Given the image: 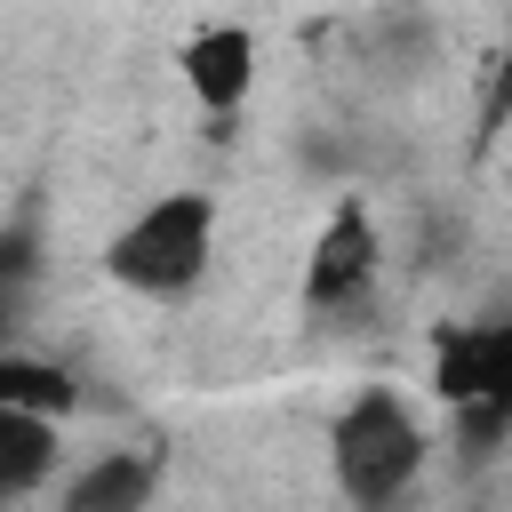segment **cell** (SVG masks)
Here are the masks:
<instances>
[{
  "label": "cell",
  "mask_w": 512,
  "mask_h": 512,
  "mask_svg": "<svg viewBox=\"0 0 512 512\" xmlns=\"http://www.w3.org/2000/svg\"><path fill=\"white\" fill-rule=\"evenodd\" d=\"M56 464V416L0 400V496H32Z\"/></svg>",
  "instance_id": "obj_6"
},
{
  "label": "cell",
  "mask_w": 512,
  "mask_h": 512,
  "mask_svg": "<svg viewBox=\"0 0 512 512\" xmlns=\"http://www.w3.org/2000/svg\"><path fill=\"white\" fill-rule=\"evenodd\" d=\"M152 496V456H104L64 488V512H144Z\"/></svg>",
  "instance_id": "obj_7"
},
{
  "label": "cell",
  "mask_w": 512,
  "mask_h": 512,
  "mask_svg": "<svg viewBox=\"0 0 512 512\" xmlns=\"http://www.w3.org/2000/svg\"><path fill=\"white\" fill-rule=\"evenodd\" d=\"M432 384L464 408L472 432H512V320L496 328H456L432 360Z\"/></svg>",
  "instance_id": "obj_3"
},
{
  "label": "cell",
  "mask_w": 512,
  "mask_h": 512,
  "mask_svg": "<svg viewBox=\"0 0 512 512\" xmlns=\"http://www.w3.org/2000/svg\"><path fill=\"white\" fill-rule=\"evenodd\" d=\"M368 280H376V232H368V216L344 200V208L320 224V240H312L304 288H312V304H352Z\"/></svg>",
  "instance_id": "obj_4"
},
{
  "label": "cell",
  "mask_w": 512,
  "mask_h": 512,
  "mask_svg": "<svg viewBox=\"0 0 512 512\" xmlns=\"http://www.w3.org/2000/svg\"><path fill=\"white\" fill-rule=\"evenodd\" d=\"M504 112H512V64H496V80H488V104H480V144L504 128Z\"/></svg>",
  "instance_id": "obj_9"
},
{
  "label": "cell",
  "mask_w": 512,
  "mask_h": 512,
  "mask_svg": "<svg viewBox=\"0 0 512 512\" xmlns=\"http://www.w3.org/2000/svg\"><path fill=\"white\" fill-rule=\"evenodd\" d=\"M184 80H192V96H200L208 112H232V104L256 88V40H248L240 24L192 32V48H184Z\"/></svg>",
  "instance_id": "obj_5"
},
{
  "label": "cell",
  "mask_w": 512,
  "mask_h": 512,
  "mask_svg": "<svg viewBox=\"0 0 512 512\" xmlns=\"http://www.w3.org/2000/svg\"><path fill=\"white\" fill-rule=\"evenodd\" d=\"M328 464H336V488L360 504V512H392L416 472H424V424L408 416V400L392 392H360L336 424H328Z\"/></svg>",
  "instance_id": "obj_1"
},
{
  "label": "cell",
  "mask_w": 512,
  "mask_h": 512,
  "mask_svg": "<svg viewBox=\"0 0 512 512\" xmlns=\"http://www.w3.org/2000/svg\"><path fill=\"white\" fill-rule=\"evenodd\" d=\"M208 240H216V208L208 192H168L152 200L120 240H112V272L144 296H184L208 272Z\"/></svg>",
  "instance_id": "obj_2"
},
{
  "label": "cell",
  "mask_w": 512,
  "mask_h": 512,
  "mask_svg": "<svg viewBox=\"0 0 512 512\" xmlns=\"http://www.w3.org/2000/svg\"><path fill=\"white\" fill-rule=\"evenodd\" d=\"M0 400L40 408V416H64V408H72V384H64L56 368H40V360H0Z\"/></svg>",
  "instance_id": "obj_8"
}]
</instances>
